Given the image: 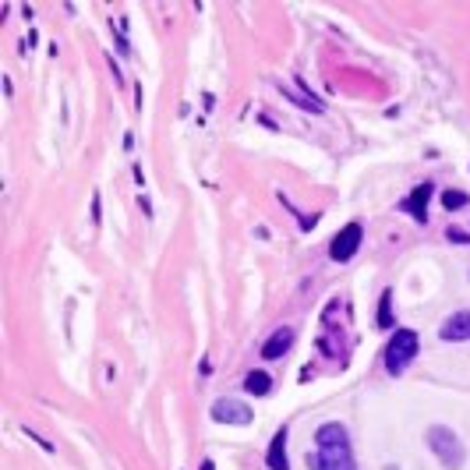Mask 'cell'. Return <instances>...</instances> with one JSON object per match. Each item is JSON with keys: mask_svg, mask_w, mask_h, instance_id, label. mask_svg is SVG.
<instances>
[{"mask_svg": "<svg viewBox=\"0 0 470 470\" xmlns=\"http://www.w3.org/2000/svg\"><path fill=\"white\" fill-rule=\"evenodd\" d=\"M266 464H269V470H290V460H286V428H280L276 439L269 442Z\"/></svg>", "mask_w": 470, "mask_h": 470, "instance_id": "9c48e42d", "label": "cell"}, {"mask_svg": "<svg viewBox=\"0 0 470 470\" xmlns=\"http://www.w3.org/2000/svg\"><path fill=\"white\" fill-rule=\"evenodd\" d=\"M428 449L439 456V464H442L446 470H460L464 464H467L464 442L456 439V432H453V428H442V424L428 428Z\"/></svg>", "mask_w": 470, "mask_h": 470, "instance_id": "7a4b0ae2", "label": "cell"}, {"mask_svg": "<svg viewBox=\"0 0 470 470\" xmlns=\"http://www.w3.org/2000/svg\"><path fill=\"white\" fill-rule=\"evenodd\" d=\"M202 470H216V464H212V460H205V464H202Z\"/></svg>", "mask_w": 470, "mask_h": 470, "instance_id": "5bb4252c", "label": "cell"}, {"mask_svg": "<svg viewBox=\"0 0 470 470\" xmlns=\"http://www.w3.org/2000/svg\"><path fill=\"white\" fill-rule=\"evenodd\" d=\"M442 205H446L449 212H453V209H464V205H467V194H464V191H446V194H442Z\"/></svg>", "mask_w": 470, "mask_h": 470, "instance_id": "7c38bea8", "label": "cell"}, {"mask_svg": "<svg viewBox=\"0 0 470 470\" xmlns=\"http://www.w3.org/2000/svg\"><path fill=\"white\" fill-rule=\"evenodd\" d=\"M446 237H449V241H456V244H470V234L456 230V226H449V230H446Z\"/></svg>", "mask_w": 470, "mask_h": 470, "instance_id": "4fadbf2b", "label": "cell"}, {"mask_svg": "<svg viewBox=\"0 0 470 470\" xmlns=\"http://www.w3.org/2000/svg\"><path fill=\"white\" fill-rule=\"evenodd\" d=\"M290 347H293V333L283 325V329H276V333L266 340V347H262V357H266V361H280Z\"/></svg>", "mask_w": 470, "mask_h": 470, "instance_id": "ba28073f", "label": "cell"}, {"mask_svg": "<svg viewBox=\"0 0 470 470\" xmlns=\"http://www.w3.org/2000/svg\"><path fill=\"white\" fill-rule=\"evenodd\" d=\"M315 446H318V453L311 460V470H357L343 424H336V421L322 424L315 432Z\"/></svg>", "mask_w": 470, "mask_h": 470, "instance_id": "6da1fadb", "label": "cell"}, {"mask_svg": "<svg viewBox=\"0 0 470 470\" xmlns=\"http://www.w3.org/2000/svg\"><path fill=\"white\" fill-rule=\"evenodd\" d=\"M414 357H417V333L414 329H396L389 347H385V372L389 375H403Z\"/></svg>", "mask_w": 470, "mask_h": 470, "instance_id": "3957f363", "label": "cell"}, {"mask_svg": "<svg viewBox=\"0 0 470 470\" xmlns=\"http://www.w3.org/2000/svg\"><path fill=\"white\" fill-rule=\"evenodd\" d=\"M432 191H435V188H432L428 181H424V184H417V188L410 191V198H403V202H400V209H407L417 223H424V219H428V202H432Z\"/></svg>", "mask_w": 470, "mask_h": 470, "instance_id": "52a82bcc", "label": "cell"}, {"mask_svg": "<svg viewBox=\"0 0 470 470\" xmlns=\"http://www.w3.org/2000/svg\"><path fill=\"white\" fill-rule=\"evenodd\" d=\"M439 336H442L446 343H467L470 340V311L449 315V318L439 325Z\"/></svg>", "mask_w": 470, "mask_h": 470, "instance_id": "8992f818", "label": "cell"}, {"mask_svg": "<svg viewBox=\"0 0 470 470\" xmlns=\"http://www.w3.org/2000/svg\"><path fill=\"white\" fill-rule=\"evenodd\" d=\"M212 421H226V424H248L251 421V410L241 403V400H216L212 403Z\"/></svg>", "mask_w": 470, "mask_h": 470, "instance_id": "5b68a950", "label": "cell"}, {"mask_svg": "<svg viewBox=\"0 0 470 470\" xmlns=\"http://www.w3.org/2000/svg\"><path fill=\"white\" fill-rule=\"evenodd\" d=\"M361 241H365V226H361V223H347V226L333 237V244H329V258H333V262H350V258L357 255Z\"/></svg>", "mask_w": 470, "mask_h": 470, "instance_id": "277c9868", "label": "cell"}, {"mask_svg": "<svg viewBox=\"0 0 470 470\" xmlns=\"http://www.w3.org/2000/svg\"><path fill=\"white\" fill-rule=\"evenodd\" d=\"M378 329H392V293L389 290L378 297Z\"/></svg>", "mask_w": 470, "mask_h": 470, "instance_id": "8fae6325", "label": "cell"}, {"mask_svg": "<svg viewBox=\"0 0 470 470\" xmlns=\"http://www.w3.org/2000/svg\"><path fill=\"white\" fill-rule=\"evenodd\" d=\"M244 389H248L251 396H266V392L273 389V378L266 375V372H251V375L244 378Z\"/></svg>", "mask_w": 470, "mask_h": 470, "instance_id": "30bf717a", "label": "cell"}]
</instances>
